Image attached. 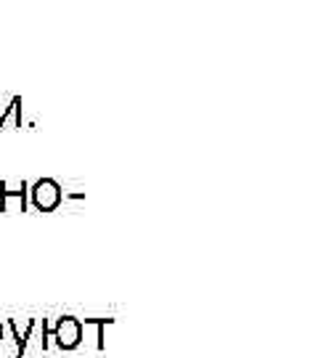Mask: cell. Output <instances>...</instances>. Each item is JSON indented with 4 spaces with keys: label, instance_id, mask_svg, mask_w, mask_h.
Masks as SVG:
<instances>
[{
    "label": "cell",
    "instance_id": "cell-1",
    "mask_svg": "<svg viewBox=\"0 0 318 358\" xmlns=\"http://www.w3.org/2000/svg\"><path fill=\"white\" fill-rule=\"evenodd\" d=\"M38 329H40V345L43 350H48L51 348V340L56 343L59 350H77V348L82 345V324L77 316H62V319H43L38 321Z\"/></svg>",
    "mask_w": 318,
    "mask_h": 358
},
{
    "label": "cell",
    "instance_id": "cell-2",
    "mask_svg": "<svg viewBox=\"0 0 318 358\" xmlns=\"http://www.w3.org/2000/svg\"><path fill=\"white\" fill-rule=\"evenodd\" d=\"M64 202V189L59 180L38 178L29 186V205L38 213H56Z\"/></svg>",
    "mask_w": 318,
    "mask_h": 358
},
{
    "label": "cell",
    "instance_id": "cell-3",
    "mask_svg": "<svg viewBox=\"0 0 318 358\" xmlns=\"http://www.w3.org/2000/svg\"><path fill=\"white\" fill-rule=\"evenodd\" d=\"M29 183L27 180H0V213H27Z\"/></svg>",
    "mask_w": 318,
    "mask_h": 358
},
{
    "label": "cell",
    "instance_id": "cell-4",
    "mask_svg": "<svg viewBox=\"0 0 318 358\" xmlns=\"http://www.w3.org/2000/svg\"><path fill=\"white\" fill-rule=\"evenodd\" d=\"M6 329L11 332V340H13V353L8 358H24L27 345H29V340L35 337V329H38V319L27 321L24 329L19 327V321H16V319H8V321H6Z\"/></svg>",
    "mask_w": 318,
    "mask_h": 358
},
{
    "label": "cell",
    "instance_id": "cell-5",
    "mask_svg": "<svg viewBox=\"0 0 318 358\" xmlns=\"http://www.w3.org/2000/svg\"><path fill=\"white\" fill-rule=\"evenodd\" d=\"M80 321H85V324H90V327L96 329V348L103 350V348H106V334H103V329L112 327L115 319H80Z\"/></svg>",
    "mask_w": 318,
    "mask_h": 358
},
{
    "label": "cell",
    "instance_id": "cell-6",
    "mask_svg": "<svg viewBox=\"0 0 318 358\" xmlns=\"http://www.w3.org/2000/svg\"><path fill=\"white\" fill-rule=\"evenodd\" d=\"M3 340H6V324L0 321V345H3Z\"/></svg>",
    "mask_w": 318,
    "mask_h": 358
}]
</instances>
